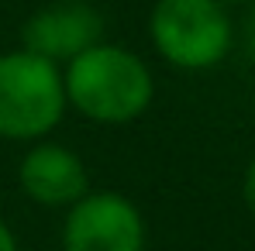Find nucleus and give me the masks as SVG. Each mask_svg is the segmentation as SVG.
<instances>
[{"instance_id": "obj_7", "label": "nucleus", "mask_w": 255, "mask_h": 251, "mask_svg": "<svg viewBox=\"0 0 255 251\" xmlns=\"http://www.w3.org/2000/svg\"><path fill=\"white\" fill-rule=\"evenodd\" d=\"M242 200H245V207L252 210V217H255V159L249 162L245 179H242Z\"/></svg>"}, {"instance_id": "obj_9", "label": "nucleus", "mask_w": 255, "mask_h": 251, "mask_svg": "<svg viewBox=\"0 0 255 251\" xmlns=\"http://www.w3.org/2000/svg\"><path fill=\"white\" fill-rule=\"evenodd\" d=\"M249 45H252V52H255V14L249 17Z\"/></svg>"}, {"instance_id": "obj_8", "label": "nucleus", "mask_w": 255, "mask_h": 251, "mask_svg": "<svg viewBox=\"0 0 255 251\" xmlns=\"http://www.w3.org/2000/svg\"><path fill=\"white\" fill-rule=\"evenodd\" d=\"M0 251H21V248H17V238H14V231L3 224V217H0Z\"/></svg>"}, {"instance_id": "obj_4", "label": "nucleus", "mask_w": 255, "mask_h": 251, "mask_svg": "<svg viewBox=\"0 0 255 251\" xmlns=\"http://www.w3.org/2000/svg\"><path fill=\"white\" fill-rule=\"evenodd\" d=\"M62 251H145V217L121 193H86L62 220Z\"/></svg>"}, {"instance_id": "obj_1", "label": "nucleus", "mask_w": 255, "mask_h": 251, "mask_svg": "<svg viewBox=\"0 0 255 251\" xmlns=\"http://www.w3.org/2000/svg\"><path fill=\"white\" fill-rule=\"evenodd\" d=\"M66 107L93 124H131L155 96L152 69L125 45L97 42L62 69Z\"/></svg>"}, {"instance_id": "obj_3", "label": "nucleus", "mask_w": 255, "mask_h": 251, "mask_svg": "<svg viewBox=\"0 0 255 251\" xmlns=\"http://www.w3.org/2000/svg\"><path fill=\"white\" fill-rule=\"evenodd\" d=\"M148 38L176 69H211L231 52V17L214 0H155Z\"/></svg>"}, {"instance_id": "obj_5", "label": "nucleus", "mask_w": 255, "mask_h": 251, "mask_svg": "<svg viewBox=\"0 0 255 251\" xmlns=\"http://www.w3.org/2000/svg\"><path fill=\"white\" fill-rule=\"evenodd\" d=\"M97 42H104V17L86 0H55L31 14L21 28V48L55 66H66Z\"/></svg>"}, {"instance_id": "obj_2", "label": "nucleus", "mask_w": 255, "mask_h": 251, "mask_svg": "<svg viewBox=\"0 0 255 251\" xmlns=\"http://www.w3.org/2000/svg\"><path fill=\"white\" fill-rule=\"evenodd\" d=\"M62 117V69L28 48L0 52V138L42 141Z\"/></svg>"}, {"instance_id": "obj_10", "label": "nucleus", "mask_w": 255, "mask_h": 251, "mask_svg": "<svg viewBox=\"0 0 255 251\" xmlns=\"http://www.w3.org/2000/svg\"><path fill=\"white\" fill-rule=\"evenodd\" d=\"M214 3H221V7H224V3H242V0H214Z\"/></svg>"}, {"instance_id": "obj_6", "label": "nucleus", "mask_w": 255, "mask_h": 251, "mask_svg": "<svg viewBox=\"0 0 255 251\" xmlns=\"http://www.w3.org/2000/svg\"><path fill=\"white\" fill-rule=\"evenodd\" d=\"M17 186L42 207H73L90 193V172L73 148L35 141L17 166Z\"/></svg>"}]
</instances>
